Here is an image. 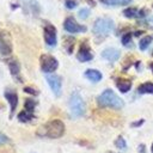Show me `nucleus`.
<instances>
[{"label":"nucleus","instance_id":"1","mask_svg":"<svg viewBox=\"0 0 153 153\" xmlns=\"http://www.w3.org/2000/svg\"><path fill=\"white\" fill-rule=\"evenodd\" d=\"M97 103L102 108H111V109H122L124 106V102L110 88L104 90L98 97Z\"/></svg>","mask_w":153,"mask_h":153},{"label":"nucleus","instance_id":"2","mask_svg":"<svg viewBox=\"0 0 153 153\" xmlns=\"http://www.w3.org/2000/svg\"><path fill=\"white\" fill-rule=\"evenodd\" d=\"M37 134L50 139H59L65 134V124L60 120H51L48 123L43 124Z\"/></svg>","mask_w":153,"mask_h":153},{"label":"nucleus","instance_id":"3","mask_svg":"<svg viewBox=\"0 0 153 153\" xmlns=\"http://www.w3.org/2000/svg\"><path fill=\"white\" fill-rule=\"evenodd\" d=\"M115 27V24H114V20L108 18V17H104V18H98L96 19V22L93 23V27H92V31L96 36H100V37H104V36H108Z\"/></svg>","mask_w":153,"mask_h":153},{"label":"nucleus","instance_id":"4","mask_svg":"<svg viewBox=\"0 0 153 153\" xmlns=\"http://www.w3.org/2000/svg\"><path fill=\"white\" fill-rule=\"evenodd\" d=\"M69 109L74 117H80L85 112V102L78 92H73L69 98Z\"/></svg>","mask_w":153,"mask_h":153},{"label":"nucleus","instance_id":"5","mask_svg":"<svg viewBox=\"0 0 153 153\" xmlns=\"http://www.w3.org/2000/svg\"><path fill=\"white\" fill-rule=\"evenodd\" d=\"M39 63H41V69L44 73H53L59 67L57 60L49 54H42L39 57Z\"/></svg>","mask_w":153,"mask_h":153},{"label":"nucleus","instance_id":"6","mask_svg":"<svg viewBox=\"0 0 153 153\" xmlns=\"http://www.w3.org/2000/svg\"><path fill=\"white\" fill-rule=\"evenodd\" d=\"M12 53V39L7 31L0 32V54L10 55Z\"/></svg>","mask_w":153,"mask_h":153},{"label":"nucleus","instance_id":"7","mask_svg":"<svg viewBox=\"0 0 153 153\" xmlns=\"http://www.w3.org/2000/svg\"><path fill=\"white\" fill-rule=\"evenodd\" d=\"M63 27L67 32L69 33H78V32H85L87 30V27L85 25H81L79 23L75 22V19L73 17H68L66 18L65 23H63Z\"/></svg>","mask_w":153,"mask_h":153},{"label":"nucleus","instance_id":"8","mask_svg":"<svg viewBox=\"0 0 153 153\" xmlns=\"http://www.w3.org/2000/svg\"><path fill=\"white\" fill-rule=\"evenodd\" d=\"M43 33H44V41H45V43L49 47H55L56 45V41H57L55 26L53 24H50V23H47L44 25Z\"/></svg>","mask_w":153,"mask_h":153},{"label":"nucleus","instance_id":"9","mask_svg":"<svg viewBox=\"0 0 153 153\" xmlns=\"http://www.w3.org/2000/svg\"><path fill=\"white\" fill-rule=\"evenodd\" d=\"M76 57L80 62H87V61H91L93 59V54L91 53V48H90L87 41L81 42L79 50H78V54H76Z\"/></svg>","mask_w":153,"mask_h":153},{"label":"nucleus","instance_id":"10","mask_svg":"<svg viewBox=\"0 0 153 153\" xmlns=\"http://www.w3.org/2000/svg\"><path fill=\"white\" fill-rule=\"evenodd\" d=\"M45 79H47V82L50 86L51 91L54 92V94L59 97L61 94V87H62L61 78L59 75H56V74H48L45 76Z\"/></svg>","mask_w":153,"mask_h":153},{"label":"nucleus","instance_id":"11","mask_svg":"<svg viewBox=\"0 0 153 153\" xmlns=\"http://www.w3.org/2000/svg\"><path fill=\"white\" fill-rule=\"evenodd\" d=\"M5 98L7 99L8 104H10V108H11V112H10V117L13 116L16 109H17V105H18V96L14 91L12 90H6L5 91Z\"/></svg>","mask_w":153,"mask_h":153},{"label":"nucleus","instance_id":"12","mask_svg":"<svg viewBox=\"0 0 153 153\" xmlns=\"http://www.w3.org/2000/svg\"><path fill=\"white\" fill-rule=\"evenodd\" d=\"M120 56H121L120 50H117L115 48H106V49H104L102 51V57L108 60V61H110V62L117 61L120 59Z\"/></svg>","mask_w":153,"mask_h":153},{"label":"nucleus","instance_id":"13","mask_svg":"<svg viewBox=\"0 0 153 153\" xmlns=\"http://www.w3.org/2000/svg\"><path fill=\"white\" fill-rule=\"evenodd\" d=\"M7 63H8V68H10V72H11L12 76L16 80L22 81V79H20V66H19L18 61L16 59H11Z\"/></svg>","mask_w":153,"mask_h":153},{"label":"nucleus","instance_id":"14","mask_svg":"<svg viewBox=\"0 0 153 153\" xmlns=\"http://www.w3.org/2000/svg\"><path fill=\"white\" fill-rule=\"evenodd\" d=\"M116 86L120 90V92L127 93L131 87V81L128 79H124V78H118V79H116Z\"/></svg>","mask_w":153,"mask_h":153},{"label":"nucleus","instance_id":"15","mask_svg":"<svg viewBox=\"0 0 153 153\" xmlns=\"http://www.w3.org/2000/svg\"><path fill=\"white\" fill-rule=\"evenodd\" d=\"M85 76L90 80V81H92V82H98V81H100L102 80V73L99 72V71H97V69H87L86 72H85Z\"/></svg>","mask_w":153,"mask_h":153},{"label":"nucleus","instance_id":"16","mask_svg":"<svg viewBox=\"0 0 153 153\" xmlns=\"http://www.w3.org/2000/svg\"><path fill=\"white\" fill-rule=\"evenodd\" d=\"M137 93H140V94H145V93L153 94V82L146 81V82L139 85V87H137Z\"/></svg>","mask_w":153,"mask_h":153},{"label":"nucleus","instance_id":"17","mask_svg":"<svg viewBox=\"0 0 153 153\" xmlns=\"http://www.w3.org/2000/svg\"><path fill=\"white\" fill-rule=\"evenodd\" d=\"M104 5H111V6H126L131 2V0H99Z\"/></svg>","mask_w":153,"mask_h":153},{"label":"nucleus","instance_id":"18","mask_svg":"<svg viewBox=\"0 0 153 153\" xmlns=\"http://www.w3.org/2000/svg\"><path fill=\"white\" fill-rule=\"evenodd\" d=\"M33 117H35V116H33V112H29V111H26L25 109L18 114V120H19L20 122H24V123H25V122H30Z\"/></svg>","mask_w":153,"mask_h":153},{"label":"nucleus","instance_id":"19","mask_svg":"<svg viewBox=\"0 0 153 153\" xmlns=\"http://www.w3.org/2000/svg\"><path fill=\"white\" fill-rule=\"evenodd\" d=\"M152 41H153V35H151V36H145L143 38H141L140 42H139V48H140V50H146V49L148 48V45L152 43Z\"/></svg>","mask_w":153,"mask_h":153},{"label":"nucleus","instance_id":"20","mask_svg":"<svg viewBox=\"0 0 153 153\" xmlns=\"http://www.w3.org/2000/svg\"><path fill=\"white\" fill-rule=\"evenodd\" d=\"M139 13V10L136 7H128L123 11V16L126 18H136Z\"/></svg>","mask_w":153,"mask_h":153},{"label":"nucleus","instance_id":"21","mask_svg":"<svg viewBox=\"0 0 153 153\" xmlns=\"http://www.w3.org/2000/svg\"><path fill=\"white\" fill-rule=\"evenodd\" d=\"M36 104H37V103H36L33 99H31V98H27V99H25V103H24V108H25V110H26V111H29V112H33Z\"/></svg>","mask_w":153,"mask_h":153},{"label":"nucleus","instance_id":"22","mask_svg":"<svg viewBox=\"0 0 153 153\" xmlns=\"http://www.w3.org/2000/svg\"><path fill=\"white\" fill-rule=\"evenodd\" d=\"M65 47L67 49V53L71 54L73 51V48H74V38L72 37H67L66 41H65Z\"/></svg>","mask_w":153,"mask_h":153},{"label":"nucleus","instance_id":"23","mask_svg":"<svg viewBox=\"0 0 153 153\" xmlns=\"http://www.w3.org/2000/svg\"><path fill=\"white\" fill-rule=\"evenodd\" d=\"M115 146L120 149H126L127 148V143H126V140L122 137V136H118L116 140H115Z\"/></svg>","mask_w":153,"mask_h":153},{"label":"nucleus","instance_id":"24","mask_svg":"<svg viewBox=\"0 0 153 153\" xmlns=\"http://www.w3.org/2000/svg\"><path fill=\"white\" fill-rule=\"evenodd\" d=\"M65 6L68 10H73L78 6V0H65Z\"/></svg>","mask_w":153,"mask_h":153},{"label":"nucleus","instance_id":"25","mask_svg":"<svg viewBox=\"0 0 153 153\" xmlns=\"http://www.w3.org/2000/svg\"><path fill=\"white\" fill-rule=\"evenodd\" d=\"M130 41H131V33L130 32H127L122 36V44L123 45H128L130 43Z\"/></svg>","mask_w":153,"mask_h":153},{"label":"nucleus","instance_id":"26","mask_svg":"<svg viewBox=\"0 0 153 153\" xmlns=\"http://www.w3.org/2000/svg\"><path fill=\"white\" fill-rule=\"evenodd\" d=\"M78 16L81 18V19H86L88 16H90V10L88 8H81L78 13Z\"/></svg>","mask_w":153,"mask_h":153},{"label":"nucleus","instance_id":"27","mask_svg":"<svg viewBox=\"0 0 153 153\" xmlns=\"http://www.w3.org/2000/svg\"><path fill=\"white\" fill-rule=\"evenodd\" d=\"M24 92H25V93H29V94H32V96H37V94H38V91L35 90L33 87H30V86L24 87Z\"/></svg>","mask_w":153,"mask_h":153},{"label":"nucleus","instance_id":"28","mask_svg":"<svg viewBox=\"0 0 153 153\" xmlns=\"http://www.w3.org/2000/svg\"><path fill=\"white\" fill-rule=\"evenodd\" d=\"M5 142H8V137L5 134L0 133V143H5Z\"/></svg>","mask_w":153,"mask_h":153},{"label":"nucleus","instance_id":"29","mask_svg":"<svg viewBox=\"0 0 153 153\" xmlns=\"http://www.w3.org/2000/svg\"><path fill=\"white\" fill-rule=\"evenodd\" d=\"M141 124H143V120H139V121H135V122H133V123H131L130 126H131V127H135V128H136V127H140Z\"/></svg>","mask_w":153,"mask_h":153},{"label":"nucleus","instance_id":"30","mask_svg":"<svg viewBox=\"0 0 153 153\" xmlns=\"http://www.w3.org/2000/svg\"><path fill=\"white\" fill-rule=\"evenodd\" d=\"M137 17H139V18H143V17H146V10H145V8H142V10H139Z\"/></svg>","mask_w":153,"mask_h":153},{"label":"nucleus","instance_id":"31","mask_svg":"<svg viewBox=\"0 0 153 153\" xmlns=\"http://www.w3.org/2000/svg\"><path fill=\"white\" fill-rule=\"evenodd\" d=\"M141 33H143V31H136V32L134 33V36H140Z\"/></svg>","mask_w":153,"mask_h":153},{"label":"nucleus","instance_id":"32","mask_svg":"<svg viewBox=\"0 0 153 153\" xmlns=\"http://www.w3.org/2000/svg\"><path fill=\"white\" fill-rule=\"evenodd\" d=\"M87 1H88V4H90L91 6H94V1H93V0H87Z\"/></svg>","mask_w":153,"mask_h":153},{"label":"nucleus","instance_id":"33","mask_svg":"<svg viewBox=\"0 0 153 153\" xmlns=\"http://www.w3.org/2000/svg\"><path fill=\"white\" fill-rule=\"evenodd\" d=\"M149 68H151V69H152V72H153V62H151V63H149Z\"/></svg>","mask_w":153,"mask_h":153},{"label":"nucleus","instance_id":"34","mask_svg":"<svg viewBox=\"0 0 153 153\" xmlns=\"http://www.w3.org/2000/svg\"><path fill=\"white\" fill-rule=\"evenodd\" d=\"M148 19H149V22H152V23H153V16H151Z\"/></svg>","mask_w":153,"mask_h":153},{"label":"nucleus","instance_id":"35","mask_svg":"<svg viewBox=\"0 0 153 153\" xmlns=\"http://www.w3.org/2000/svg\"><path fill=\"white\" fill-rule=\"evenodd\" d=\"M1 109H4V105H2L1 103H0V110H1Z\"/></svg>","mask_w":153,"mask_h":153},{"label":"nucleus","instance_id":"36","mask_svg":"<svg viewBox=\"0 0 153 153\" xmlns=\"http://www.w3.org/2000/svg\"><path fill=\"white\" fill-rule=\"evenodd\" d=\"M151 151H152V153H153V143H152V147H151Z\"/></svg>","mask_w":153,"mask_h":153}]
</instances>
